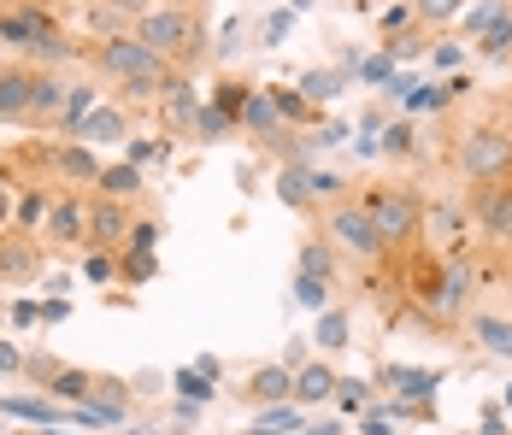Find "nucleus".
Listing matches in <instances>:
<instances>
[{"label":"nucleus","mask_w":512,"mask_h":435,"mask_svg":"<svg viewBox=\"0 0 512 435\" xmlns=\"http://www.w3.org/2000/svg\"><path fill=\"white\" fill-rule=\"evenodd\" d=\"M42 271V259H36V247H30V230H6L0 236V277H12V283H24V277H36Z\"/></svg>","instance_id":"obj_15"},{"label":"nucleus","mask_w":512,"mask_h":435,"mask_svg":"<svg viewBox=\"0 0 512 435\" xmlns=\"http://www.w3.org/2000/svg\"><path fill=\"white\" fill-rule=\"evenodd\" d=\"M136 36H142V42H148L171 71H183V77L201 65V53H206L201 12H195V6H183V0H177V6H148V12H142V24H136Z\"/></svg>","instance_id":"obj_2"},{"label":"nucleus","mask_w":512,"mask_h":435,"mask_svg":"<svg viewBox=\"0 0 512 435\" xmlns=\"http://www.w3.org/2000/svg\"><path fill=\"white\" fill-rule=\"evenodd\" d=\"M342 83H348V71H307V77H301V95H307L312 106H324V100L342 95Z\"/></svg>","instance_id":"obj_29"},{"label":"nucleus","mask_w":512,"mask_h":435,"mask_svg":"<svg viewBox=\"0 0 512 435\" xmlns=\"http://www.w3.org/2000/svg\"><path fill=\"white\" fill-rule=\"evenodd\" d=\"M507 406H512V388H507Z\"/></svg>","instance_id":"obj_61"},{"label":"nucleus","mask_w":512,"mask_h":435,"mask_svg":"<svg viewBox=\"0 0 512 435\" xmlns=\"http://www.w3.org/2000/svg\"><path fill=\"white\" fill-rule=\"evenodd\" d=\"M389 53H395V65H401V59H418V53H430V24L412 18L407 30H395V36H389Z\"/></svg>","instance_id":"obj_28"},{"label":"nucleus","mask_w":512,"mask_h":435,"mask_svg":"<svg viewBox=\"0 0 512 435\" xmlns=\"http://www.w3.org/2000/svg\"><path fill=\"white\" fill-rule=\"evenodd\" d=\"M165 118H171V124H195V118H201V100H195V89H189V77H183V71H177V77H171V83H165Z\"/></svg>","instance_id":"obj_21"},{"label":"nucleus","mask_w":512,"mask_h":435,"mask_svg":"<svg viewBox=\"0 0 512 435\" xmlns=\"http://www.w3.org/2000/svg\"><path fill=\"white\" fill-rule=\"evenodd\" d=\"M0 377H24V353L12 341H0Z\"/></svg>","instance_id":"obj_50"},{"label":"nucleus","mask_w":512,"mask_h":435,"mask_svg":"<svg viewBox=\"0 0 512 435\" xmlns=\"http://www.w3.org/2000/svg\"><path fill=\"white\" fill-rule=\"evenodd\" d=\"M48 206H53V200L42 189H24V194H18V212H12V218H18V230H36V224L48 218Z\"/></svg>","instance_id":"obj_36"},{"label":"nucleus","mask_w":512,"mask_h":435,"mask_svg":"<svg viewBox=\"0 0 512 435\" xmlns=\"http://www.w3.org/2000/svg\"><path fill=\"white\" fill-rule=\"evenodd\" d=\"M142 12H148V0H89L83 6V18H89L95 36H130L142 24Z\"/></svg>","instance_id":"obj_12"},{"label":"nucleus","mask_w":512,"mask_h":435,"mask_svg":"<svg viewBox=\"0 0 512 435\" xmlns=\"http://www.w3.org/2000/svg\"><path fill=\"white\" fill-rule=\"evenodd\" d=\"M42 318H48V324H65V318H71V306H65V294H53V300H42Z\"/></svg>","instance_id":"obj_54"},{"label":"nucleus","mask_w":512,"mask_h":435,"mask_svg":"<svg viewBox=\"0 0 512 435\" xmlns=\"http://www.w3.org/2000/svg\"><path fill=\"white\" fill-rule=\"evenodd\" d=\"M307 435H342V424H336V418H324V424H307Z\"/></svg>","instance_id":"obj_58"},{"label":"nucleus","mask_w":512,"mask_h":435,"mask_svg":"<svg viewBox=\"0 0 512 435\" xmlns=\"http://www.w3.org/2000/svg\"><path fill=\"white\" fill-rule=\"evenodd\" d=\"M312 336H318V347H324V359H330V353H342V347L354 341V330H348V312L324 306V312H318V330H312Z\"/></svg>","instance_id":"obj_26"},{"label":"nucleus","mask_w":512,"mask_h":435,"mask_svg":"<svg viewBox=\"0 0 512 435\" xmlns=\"http://www.w3.org/2000/svg\"><path fill=\"white\" fill-rule=\"evenodd\" d=\"M501 12H507V0H477L471 12H460V36H483Z\"/></svg>","instance_id":"obj_35"},{"label":"nucleus","mask_w":512,"mask_h":435,"mask_svg":"<svg viewBox=\"0 0 512 435\" xmlns=\"http://www.w3.org/2000/svg\"><path fill=\"white\" fill-rule=\"evenodd\" d=\"M195 418H201V400H183V394H177V430L189 435L195 430Z\"/></svg>","instance_id":"obj_53"},{"label":"nucleus","mask_w":512,"mask_h":435,"mask_svg":"<svg viewBox=\"0 0 512 435\" xmlns=\"http://www.w3.org/2000/svg\"><path fill=\"white\" fill-rule=\"evenodd\" d=\"M471 218L489 242H512V177H495V183H477L471 194Z\"/></svg>","instance_id":"obj_8"},{"label":"nucleus","mask_w":512,"mask_h":435,"mask_svg":"<svg viewBox=\"0 0 512 435\" xmlns=\"http://www.w3.org/2000/svg\"><path fill=\"white\" fill-rule=\"evenodd\" d=\"M42 165H48L59 183H77V189L101 183V159H95V147H89V142H53V147H42Z\"/></svg>","instance_id":"obj_10"},{"label":"nucleus","mask_w":512,"mask_h":435,"mask_svg":"<svg viewBox=\"0 0 512 435\" xmlns=\"http://www.w3.org/2000/svg\"><path fill=\"white\" fill-rule=\"evenodd\" d=\"M154 271H159V259H154V253H136V247H130V253L118 259V277H124V283H148Z\"/></svg>","instance_id":"obj_38"},{"label":"nucleus","mask_w":512,"mask_h":435,"mask_svg":"<svg viewBox=\"0 0 512 435\" xmlns=\"http://www.w3.org/2000/svg\"><path fill=\"white\" fill-rule=\"evenodd\" d=\"M265 95H271V106H277L283 124H307L312 118V100L301 95V89H265Z\"/></svg>","instance_id":"obj_30"},{"label":"nucleus","mask_w":512,"mask_h":435,"mask_svg":"<svg viewBox=\"0 0 512 435\" xmlns=\"http://www.w3.org/2000/svg\"><path fill=\"white\" fill-rule=\"evenodd\" d=\"M89 388H95V371H83V365H65V371L48 383V394H53V400H65V406H77V400H89Z\"/></svg>","instance_id":"obj_27"},{"label":"nucleus","mask_w":512,"mask_h":435,"mask_svg":"<svg viewBox=\"0 0 512 435\" xmlns=\"http://www.w3.org/2000/svg\"><path fill=\"white\" fill-rule=\"evenodd\" d=\"M89 65L118 83V95L124 100H159L165 95V83L177 77L165 59H159L136 30L130 36H95V48H89Z\"/></svg>","instance_id":"obj_1"},{"label":"nucleus","mask_w":512,"mask_h":435,"mask_svg":"<svg viewBox=\"0 0 512 435\" xmlns=\"http://www.w3.org/2000/svg\"><path fill=\"white\" fill-rule=\"evenodd\" d=\"M295 300H301L307 312H324V306H330V283H312V277H295Z\"/></svg>","instance_id":"obj_42"},{"label":"nucleus","mask_w":512,"mask_h":435,"mask_svg":"<svg viewBox=\"0 0 512 435\" xmlns=\"http://www.w3.org/2000/svg\"><path fill=\"white\" fill-rule=\"evenodd\" d=\"M36 95H42V65L12 59L0 65V124H36Z\"/></svg>","instance_id":"obj_6"},{"label":"nucleus","mask_w":512,"mask_h":435,"mask_svg":"<svg viewBox=\"0 0 512 435\" xmlns=\"http://www.w3.org/2000/svg\"><path fill=\"white\" fill-rule=\"evenodd\" d=\"M53 30H59V24H53V12H48V6H36V0H18L12 12H0V42H6V48H18L24 59L42 48Z\"/></svg>","instance_id":"obj_7"},{"label":"nucleus","mask_w":512,"mask_h":435,"mask_svg":"<svg viewBox=\"0 0 512 435\" xmlns=\"http://www.w3.org/2000/svg\"><path fill=\"white\" fill-rule=\"evenodd\" d=\"M95 106H101L95 83H71V89H65V106H59V130H65V136L77 142V130H83V118H89Z\"/></svg>","instance_id":"obj_19"},{"label":"nucleus","mask_w":512,"mask_h":435,"mask_svg":"<svg viewBox=\"0 0 512 435\" xmlns=\"http://www.w3.org/2000/svg\"><path fill=\"white\" fill-rule=\"evenodd\" d=\"M124 159H130V165H148V159H165V147H154V142H124Z\"/></svg>","instance_id":"obj_51"},{"label":"nucleus","mask_w":512,"mask_h":435,"mask_svg":"<svg viewBox=\"0 0 512 435\" xmlns=\"http://www.w3.org/2000/svg\"><path fill=\"white\" fill-rule=\"evenodd\" d=\"M336 388H342V377H336V365H330V359H312V365L295 371V400H301V406H330V400H336Z\"/></svg>","instance_id":"obj_14"},{"label":"nucleus","mask_w":512,"mask_h":435,"mask_svg":"<svg viewBox=\"0 0 512 435\" xmlns=\"http://www.w3.org/2000/svg\"><path fill=\"white\" fill-rule=\"evenodd\" d=\"M454 171L465 183H495V177H512V124L501 118H483L471 124L454 147Z\"/></svg>","instance_id":"obj_3"},{"label":"nucleus","mask_w":512,"mask_h":435,"mask_svg":"<svg viewBox=\"0 0 512 435\" xmlns=\"http://www.w3.org/2000/svg\"><path fill=\"white\" fill-rule=\"evenodd\" d=\"M177 394H183V400H212V377H206L201 365H189V371H177Z\"/></svg>","instance_id":"obj_41"},{"label":"nucleus","mask_w":512,"mask_h":435,"mask_svg":"<svg viewBox=\"0 0 512 435\" xmlns=\"http://www.w3.org/2000/svg\"><path fill=\"white\" fill-rule=\"evenodd\" d=\"M71 424H89V430H112V424H124V412H112L101 400H77L71 406Z\"/></svg>","instance_id":"obj_34"},{"label":"nucleus","mask_w":512,"mask_h":435,"mask_svg":"<svg viewBox=\"0 0 512 435\" xmlns=\"http://www.w3.org/2000/svg\"><path fill=\"white\" fill-rule=\"evenodd\" d=\"M248 100H254V89H248L242 77H224V83L212 89V100H206V106H212V112H224L230 124H242V112H248Z\"/></svg>","instance_id":"obj_24"},{"label":"nucleus","mask_w":512,"mask_h":435,"mask_svg":"<svg viewBox=\"0 0 512 435\" xmlns=\"http://www.w3.org/2000/svg\"><path fill=\"white\" fill-rule=\"evenodd\" d=\"M507 48H512V12H501V18L477 36V53H483V59H507Z\"/></svg>","instance_id":"obj_31"},{"label":"nucleus","mask_w":512,"mask_h":435,"mask_svg":"<svg viewBox=\"0 0 512 435\" xmlns=\"http://www.w3.org/2000/svg\"><path fill=\"white\" fill-rule=\"evenodd\" d=\"M383 383L407 388V394H430V388H436V377H430V371H407V365H389V371H383Z\"/></svg>","instance_id":"obj_39"},{"label":"nucleus","mask_w":512,"mask_h":435,"mask_svg":"<svg viewBox=\"0 0 512 435\" xmlns=\"http://www.w3.org/2000/svg\"><path fill=\"white\" fill-rule=\"evenodd\" d=\"M501 106H507V124H512V89H507V95H501Z\"/></svg>","instance_id":"obj_60"},{"label":"nucleus","mask_w":512,"mask_h":435,"mask_svg":"<svg viewBox=\"0 0 512 435\" xmlns=\"http://www.w3.org/2000/svg\"><path fill=\"white\" fill-rule=\"evenodd\" d=\"M42 236L53 247H89V194H59L42 218Z\"/></svg>","instance_id":"obj_9"},{"label":"nucleus","mask_w":512,"mask_h":435,"mask_svg":"<svg viewBox=\"0 0 512 435\" xmlns=\"http://www.w3.org/2000/svg\"><path fill=\"white\" fill-rule=\"evenodd\" d=\"M359 206L377 218V230L389 236V247H407L412 236H424V200L407 183H371L365 194H354Z\"/></svg>","instance_id":"obj_5"},{"label":"nucleus","mask_w":512,"mask_h":435,"mask_svg":"<svg viewBox=\"0 0 512 435\" xmlns=\"http://www.w3.org/2000/svg\"><path fill=\"white\" fill-rule=\"evenodd\" d=\"M230 130H236V124H230L224 112H212V106H201V118H195V136H201V142H218V136H230Z\"/></svg>","instance_id":"obj_44"},{"label":"nucleus","mask_w":512,"mask_h":435,"mask_svg":"<svg viewBox=\"0 0 512 435\" xmlns=\"http://www.w3.org/2000/svg\"><path fill=\"white\" fill-rule=\"evenodd\" d=\"M336 406H342V412H359V406H365V383H342L336 388Z\"/></svg>","instance_id":"obj_52"},{"label":"nucleus","mask_w":512,"mask_h":435,"mask_svg":"<svg viewBox=\"0 0 512 435\" xmlns=\"http://www.w3.org/2000/svg\"><path fill=\"white\" fill-rule=\"evenodd\" d=\"M412 136H418V130H412L407 118H401V124H389V130H383V153H395V159H412V153H418V142H412Z\"/></svg>","instance_id":"obj_40"},{"label":"nucleus","mask_w":512,"mask_h":435,"mask_svg":"<svg viewBox=\"0 0 512 435\" xmlns=\"http://www.w3.org/2000/svg\"><path fill=\"white\" fill-rule=\"evenodd\" d=\"M471 336L483 341L489 353H501V359H512V318H495V312H477V318H471Z\"/></svg>","instance_id":"obj_23"},{"label":"nucleus","mask_w":512,"mask_h":435,"mask_svg":"<svg viewBox=\"0 0 512 435\" xmlns=\"http://www.w3.org/2000/svg\"><path fill=\"white\" fill-rule=\"evenodd\" d=\"M236 42H242V24H224V36H218V53H242Z\"/></svg>","instance_id":"obj_55"},{"label":"nucleus","mask_w":512,"mask_h":435,"mask_svg":"<svg viewBox=\"0 0 512 435\" xmlns=\"http://www.w3.org/2000/svg\"><path fill=\"white\" fill-rule=\"evenodd\" d=\"M130 206L112 194H89V247H124L130 242Z\"/></svg>","instance_id":"obj_11"},{"label":"nucleus","mask_w":512,"mask_h":435,"mask_svg":"<svg viewBox=\"0 0 512 435\" xmlns=\"http://www.w3.org/2000/svg\"><path fill=\"white\" fill-rule=\"evenodd\" d=\"M412 18H418V12H412V0H395V6L377 18V30H383V36H395V30H407Z\"/></svg>","instance_id":"obj_46"},{"label":"nucleus","mask_w":512,"mask_h":435,"mask_svg":"<svg viewBox=\"0 0 512 435\" xmlns=\"http://www.w3.org/2000/svg\"><path fill=\"white\" fill-rule=\"evenodd\" d=\"M36 435H65V430H59V424H48V430H42V424H36Z\"/></svg>","instance_id":"obj_59"},{"label":"nucleus","mask_w":512,"mask_h":435,"mask_svg":"<svg viewBox=\"0 0 512 435\" xmlns=\"http://www.w3.org/2000/svg\"><path fill=\"white\" fill-rule=\"evenodd\" d=\"M412 12H418V24H460V12H465V0H412Z\"/></svg>","instance_id":"obj_33"},{"label":"nucleus","mask_w":512,"mask_h":435,"mask_svg":"<svg viewBox=\"0 0 512 435\" xmlns=\"http://www.w3.org/2000/svg\"><path fill=\"white\" fill-rule=\"evenodd\" d=\"M359 435H395V430H389V424H383L377 412H365V418H359Z\"/></svg>","instance_id":"obj_56"},{"label":"nucleus","mask_w":512,"mask_h":435,"mask_svg":"<svg viewBox=\"0 0 512 435\" xmlns=\"http://www.w3.org/2000/svg\"><path fill=\"white\" fill-rule=\"evenodd\" d=\"M277 200H283V206H295V212L318 206V194H312V171L301 165V159H295V165H289V171L277 177Z\"/></svg>","instance_id":"obj_20"},{"label":"nucleus","mask_w":512,"mask_h":435,"mask_svg":"<svg viewBox=\"0 0 512 435\" xmlns=\"http://www.w3.org/2000/svg\"><path fill=\"white\" fill-rule=\"evenodd\" d=\"M124 247H136V253H154V247H159V224H154V218L130 224V242H124Z\"/></svg>","instance_id":"obj_48"},{"label":"nucleus","mask_w":512,"mask_h":435,"mask_svg":"<svg viewBox=\"0 0 512 435\" xmlns=\"http://www.w3.org/2000/svg\"><path fill=\"white\" fill-rule=\"evenodd\" d=\"M118 277V253L112 247H83V283H112Z\"/></svg>","instance_id":"obj_32"},{"label":"nucleus","mask_w":512,"mask_h":435,"mask_svg":"<svg viewBox=\"0 0 512 435\" xmlns=\"http://www.w3.org/2000/svg\"><path fill=\"white\" fill-rule=\"evenodd\" d=\"M483 430H489V435H507V424H501V406H483Z\"/></svg>","instance_id":"obj_57"},{"label":"nucleus","mask_w":512,"mask_h":435,"mask_svg":"<svg viewBox=\"0 0 512 435\" xmlns=\"http://www.w3.org/2000/svg\"><path fill=\"white\" fill-rule=\"evenodd\" d=\"M295 265H301L295 277H312V283H336V242H330V236H307Z\"/></svg>","instance_id":"obj_17"},{"label":"nucleus","mask_w":512,"mask_h":435,"mask_svg":"<svg viewBox=\"0 0 512 435\" xmlns=\"http://www.w3.org/2000/svg\"><path fill=\"white\" fill-rule=\"evenodd\" d=\"M242 394L254 406H277V400H295V365H259L254 377L242 383Z\"/></svg>","instance_id":"obj_13"},{"label":"nucleus","mask_w":512,"mask_h":435,"mask_svg":"<svg viewBox=\"0 0 512 435\" xmlns=\"http://www.w3.org/2000/svg\"><path fill=\"white\" fill-rule=\"evenodd\" d=\"M12 324H18V330L42 324V300H12Z\"/></svg>","instance_id":"obj_49"},{"label":"nucleus","mask_w":512,"mask_h":435,"mask_svg":"<svg viewBox=\"0 0 512 435\" xmlns=\"http://www.w3.org/2000/svg\"><path fill=\"white\" fill-rule=\"evenodd\" d=\"M0 412L24 418V424H71V412L59 400H48V394H0Z\"/></svg>","instance_id":"obj_16"},{"label":"nucleus","mask_w":512,"mask_h":435,"mask_svg":"<svg viewBox=\"0 0 512 435\" xmlns=\"http://www.w3.org/2000/svg\"><path fill=\"white\" fill-rule=\"evenodd\" d=\"M101 194H112V200H130V194L142 189V165H130V159H118V165H101V183H95Z\"/></svg>","instance_id":"obj_25"},{"label":"nucleus","mask_w":512,"mask_h":435,"mask_svg":"<svg viewBox=\"0 0 512 435\" xmlns=\"http://www.w3.org/2000/svg\"><path fill=\"white\" fill-rule=\"evenodd\" d=\"M59 371H65V365H59V359H48V353H24V383H36L42 394H48V383L59 377Z\"/></svg>","instance_id":"obj_37"},{"label":"nucleus","mask_w":512,"mask_h":435,"mask_svg":"<svg viewBox=\"0 0 512 435\" xmlns=\"http://www.w3.org/2000/svg\"><path fill=\"white\" fill-rule=\"evenodd\" d=\"M289 24H295V6H283V12H271V18H265V30H259V42H265V48H283V36H289Z\"/></svg>","instance_id":"obj_43"},{"label":"nucleus","mask_w":512,"mask_h":435,"mask_svg":"<svg viewBox=\"0 0 512 435\" xmlns=\"http://www.w3.org/2000/svg\"><path fill=\"white\" fill-rule=\"evenodd\" d=\"M318 236H330L336 253H354V259H365V265H371V259H389V236L377 230V218H371L359 200H330Z\"/></svg>","instance_id":"obj_4"},{"label":"nucleus","mask_w":512,"mask_h":435,"mask_svg":"<svg viewBox=\"0 0 512 435\" xmlns=\"http://www.w3.org/2000/svg\"><path fill=\"white\" fill-rule=\"evenodd\" d=\"M242 130H248V136H259V142H271V136L283 130V118H277V106H271V95H265V89H254L248 112H242Z\"/></svg>","instance_id":"obj_22"},{"label":"nucleus","mask_w":512,"mask_h":435,"mask_svg":"<svg viewBox=\"0 0 512 435\" xmlns=\"http://www.w3.org/2000/svg\"><path fill=\"white\" fill-rule=\"evenodd\" d=\"M359 77H365V83H395V53L365 59V65H359Z\"/></svg>","instance_id":"obj_47"},{"label":"nucleus","mask_w":512,"mask_h":435,"mask_svg":"<svg viewBox=\"0 0 512 435\" xmlns=\"http://www.w3.org/2000/svg\"><path fill=\"white\" fill-rule=\"evenodd\" d=\"M460 59H465V42H454V36L448 42H430V65L436 71H460Z\"/></svg>","instance_id":"obj_45"},{"label":"nucleus","mask_w":512,"mask_h":435,"mask_svg":"<svg viewBox=\"0 0 512 435\" xmlns=\"http://www.w3.org/2000/svg\"><path fill=\"white\" fill-rule=\"evenodd\" d=\"M124 130H130V118H124L118 106H95V112L83 118V130H77V142H89V147H101V142H130Z\"/></svg>","instance_id":"obj_18"}]
</instances>
